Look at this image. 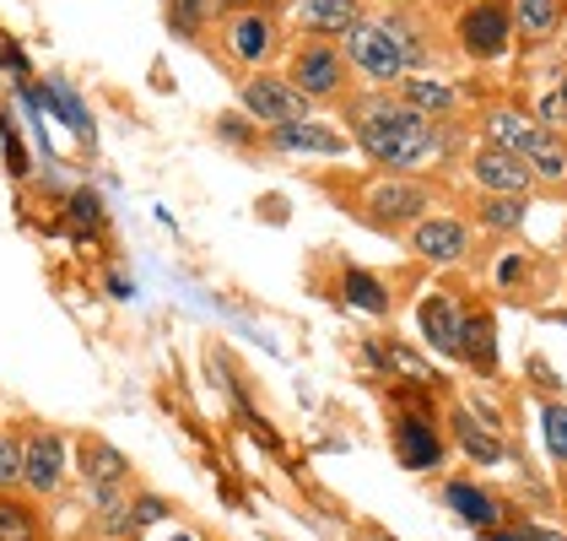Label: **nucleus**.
I'll list each match as a JSON object with an SVG mask.
<instances>
[{
    "instance_id": "obj_28",
    "label": "nucleus",
    "mask_w": 567,
    "mask_h": 541,
    "mask_svg": "<svg viewBox=\"0 0 567 541\" xmlns=\"http://www.w3.org/2000/svg\"><path fill=\"white\" fill-rule=\"evenodd\" d=\"M373 358H384V363H390V368H400V374H405L411 385H433V379H437L433 368H427V363L416 358L411 347H384V353H373Z\"/></svg>"
},
{
    "instance_id": "obj_27",
    "label": "nucleus",
    "mask_w": 567,
    "mask_h": 541,
    "mask_svg": "<svg viewBox=\"0 0 567 541\" xmlns=\"http://www.w3.org/2000/svg\"><path fill=\"white\" fill-rule=\"evenodd\" d=\"M0 541H39L33 514L22 503H11V498H0Z\"/></svg>"
},
{
    "instance_id": "obj_14",
    "label": "nucleus",
    "mask_w": 567,
    "mask_h": 541,
    "mask_svg": "<svg viewBox=\"0 0 567 541\" xmlns=\"http://www.w3.org/2000/svg\"><path fill=\"white\" fill-rule=\"evenodd\" d=\"M449 428H454V445L471 455L476 466H497V460L508 455L497 422H476V406H454V411H449Z\"/></svg>"
},
{
    "instance_id": "obj_38",
    "label": "nucleus",
    "mask_w": 567,
    "mask_h": 541,
    "mask_svg": "<svg viewBox=\"0 0 567 541\" xmlns=\"http://www.w3.org/2000/svg\"><path fill=\"white\" fill-rule=\"evenodd\" d=\"M357 6H362V0H357Z\"/></svg>"
},
{
    "instance_id": "obj_10",
    "label": "nucleus",
    "mask_w": 567,
    "mask_h": 541,
    "mask_svg": "<svg viewBox=\"0 0 567 541\" xmlns=\"http://www.w3.org/2000/svg\"><path fill=\"white\" fill-rule=\"evenodd\" d=\"M411 249L427 266H460L471 255V223H460V217H422L411 227Z\"/></svg>"
},
{
    "instance_id": "obj_2",
    "label": "nucleus",
    "mask_w": 567,
    "mask_h": 541,
    "mask_svg": "<svg viewBox=\"0 0 567 541\" xmlns=\"http://www.w3.org/2000/svg\"><path fill=\"white\" fill-rule=\"evenodd\" d=\"M341 54H347L351 71H357L362 82H373L379 92L400 88L405 71H411V60H405V49L394 39V28L390 22H373V17H362L347 39H341Z\"/></svg>"
},
{
    "instance_id": "obj_12",
    "label": "nucleus",
    "mask_w": 567,
    "mask_h": 541,
    "mask_svg": "<svg viewBox=\"0 0 567 541\" xmlns=\"http://www.w3.org/2000/svg\"><path fill=\"white\" fill-rule=\"evenodd\" d=\"M416 330H422V341L443 353V358H460V330H465V304L454 298V293H427L422 304H416Z\"/></svg>"
},
{
    "instance_id": "obj_9",
    "label": "nucleus",
    "mask_w": 567,
    "mask_h": 541,
    "mask_svg": "<svg viewBox=\"0 0 567 541\" xmlns=\"http://www.w3.org/2000/svg\"><path fill=\"white\" fill-rule=\"evenodd\" d=\"M394 455L405 471H437L443 466V433L433 417L422 411H400L394 417Z\"/></svg>"
},
{
    "instance_id": "obj_5",
    "label": "nucleus",
    "mask_w": 567,
    "mask_h": 541,
    "mask_svg": "<svg viewBox=\"0 0 567 541\" xmlns=\"http://www.w3.org/2000/svg\"><path fill=\"white\" fill-rule=\"evenodd\" d=\"M238 103L249 109V120H260L265 131H276V125H292V120H308V109H313L303 92L292 88L287 76H276V71H255V76H244Z\"/></svg>"
},
{
    "instance_id": "obj_19",
    "label": "nucleus",
    "mask_w": 567,
    "mask_h": 541,
    "mask_svg": "<svg viewBox=\"0 0 567 541\" xmlns=\"http://www.w3.org/2000/svg\"><path fill=\"white\" fill-rule=\"evenodd\" d=\"M519 157L529 163L535 184H567V135L563 131H546V125H540Z\"/></svg>"
},
{
    "instance_id": "obj_16",
    "label": "nucleus",
    "mask_w": 567,
    "mask_h": 541,
    "mask_svg": "<svg viewBox=\"0 0 567 541\" xmlns=\"http://www.w3.org/2000/svg\"><path fill=\"white\" fill-rule=\"evenodd\" d=\"M276 152H319V157H341L347 152V135L330 131L324 120H292V125H276L270 131Z\"/></svg>"
},
{
    "instance_id": "obj_26",
    "label": "nucleus",
    "mask_w": 567,
    "mask_h": 541,
    "mask_svg": "<svg viewBox=\"0 0 567 541\" xmlns=\"http://www.w3.org/2000/svg\"><path fill=\"white\" fill-rule=\"evenodd\" d=\"M221 6H227V0H168L174 28H184V33H195V28H206L212 17H221Z\"/></svg>"
},
{
    "instance_id": "obj_8",
    "label": "nucleus",
    "mask_w": 567,
    "mask_h": 541,
    "mask_svg": "<svg viewBox=\"0 0 567 541\" xmlns=\"http://www.w3.org/2000/svg\"><path fill=\"white\" fill-rule=\"evenodd\" d=\"M471 180H476L481 195H529L535 190V174L519 152H503L492 141H481L476 157H471Z\"/></svg>"
},
{
    "instance_id": "obj_11",
    "label": "nucleus",
    "mask_w": 567,
    "mask_h": 541,
    "mask_svg": "<svg viewBox=\"0 0 567 541\" xmlns=\"http://www.w3.org/2000/svg\"><path fill=\"white\" fill-rule=\"evenodd\" d=\"M443 503H449L454 520H465L471 531H497V525H508V503L492 493V488L471 482V477H449V482H443Z\"/></svg>"
},
{
    "instance_id": "obj_34",
    "label": "nucleus",
    "mask_w": 567,
    "mask_h": 541,
    "mask_svg": "<svg viewBox=\"0 0 567 541\" xmlns=\"http://www.w3.org/2000/svg\"><path fill=\"white\" fill-rule=\"evenodd\" d=\"M221 135H227V141H244V135H249V131H244L238 120H221Z\"/></svg>"
},
{
    "instance_id": "obj_33",
    "label": "nucleus",
    "mask_w": 567,
    "mask_h": 541,
    "mask_svg": "<svg viewBox=\"0 0 567 541\" xmlns=\"http://www.w3.org/2000/svg\"><path fill=\"white\" fill-rule=\"evenodd\" d=\"M529 541H567V531H557V525H529Z\"/></svg>"
},
{
    "instance_id": "obj_3",
    "label": "nucleus",
    "mask_w": 567,
    "mask_h": 541,
    "mask_svg": "<svg viewBox=\"0 0 567 541\" xmlns=\"http://www.w3.org/2000/svg\"><path fill=\"white\" fill-rule=\"evenodd\" d=\"M287 82L303 92L308 103H330V98H341L351 82V65L341 44H330V39H303V44L292 49V60H287Z\"/></svg>"
},
{
    "instance_id": "obj_31",
    "label": "nucleus",
    "mask_w": 567,
    "mask_h": 541,
    "mask_svg": "<svg viewBox=\"0 0 567 541\" xmlns=\"http://www.w3.org/2000/svg\"><path fill=\"white\" fill-rule=\"evenodd\" d=\"M71 223H76V227H97V223H103V201H97L92 190L71 195Z\"/></svg>"
},
{
    "instance_id": "obj_20",
    "label": "nucleus",
    "mask_w": 567,
    "mask_h": 541,
    "mask_svg": "<svg viewBox=\"0 0 567 541\" xmlns=\"http://www.w3.org/2000/svg\"><path fill=\"white\" fill-rule=\"evenodd\" d=\"M481 131H486L492 146H503V152H524V146L535 141V131H540V120L524 114V109H514V103H503V109H486Z\"/></svg>"
},
{
    "instance_id": "obj_22",
    "label": "nucleus",
    "mask_w": 567,
    "mask_h": 541,
    "mask_svg": "<svg viewBox=\"0 0 567 541\" xmlns=\"http://www.w3.org/2000/svg\"><path fill=\"white\" fill-rule=\"evenodd\" d=\"M400 103H411V109L427 114V120H443V114L460 103V92L449 88V82H437V76H405V82H400Z\"/></svg>"
},
{
    "instance_id": "obj_32",
    "label": "nucleus",
    "mask_w": 567,
    "mask_h": 541,
    "mask_svg": "<svg viewBox=\"0 0 567 541\" xmlns=\"http://www.w3.org/2000/svg\"><path fill=\"white\" fill-rule=\"evenodd\" d=\"M481 541H529V520H508L497 531H481Z\"/></svg>"
},
{
    "instance_id": "obj_15",
    "label": "nucleus",
    "mask_w": 567,
    "mask_h": 541,
    "mask_svg": "<svg viewBox=\"0 0 567 541\" xmlns=\"http://www.w3.org/2000/svg\"><path fill=\"white\" fill-rule=\"evenodd\" d=\"M298 22H303L308 39H330L336 44L362 22V6L357 0H298Z\"/></svg>"
},
{
    "instance_id": "obj_30",
    "label": "nucleus",
    "mask_w": 567,
    "mask_h": 541,
    "mask_svg": "<svg viewBox=\"0 0 567 541\" xmlns=\"http://www.w3.org/2000/svg\"><path fill=\"white\" fill-rule=\"evenodd\" d=\"M44 98H49V103H60V109H65V120H71L76 131L87 135V109H82V103L71 98V88H65V82H49V88H44Z\"/></svg>"
},
{
    "instance_id": "obj_35",
    "label": "nucleus",
    "mask_w": 567,
    "mask_h": 541,
    "mask_svg": "<svg viewBox=\"0 0 567 541\" xmlns=\"http://www.w3.org/2000/svg\"><path fill=\"white\" fill-rule=\"evenodd\" d=\"M174 541H195V537H174Z\"/></svg>"
},
{
    "instance_id": "obj_25",
    "label": "nucleus",
    "mask_w": 567,
    "mask_h": 541,
    "mask_svg": "<svg viewBox=\"0 0 567 541\" xmlns=\"http://www.w3.org/2000/svg\"><path fill=\"white\" fill-rule=\"evenodd\" d=\"M540 445H546V455H551L557 466H567V401L540 406Z\"/></svg>"
},
{
    "instance_id": "obj_1",
    "label": "nucleus",
    "mask_w": 567,
    "mask_h": 541,
    "mask_svg": "<svg viewBox=\"0 0 567 541\" xmlns=\"http://www.w3.org/2000/svg\"><path fill=\"white\" fill-rule=\"evenodd\" d=\"M351 141L390 174H422L427 163L443 157V131L437 120L416 114L411 103H400V92H368L347 109Z\"/></svg>"
},
{
    "instance_id": "obj_37",
    "label": "nucleus",
    "mask_w": 567,
    "mask_h": 541,
    "mask_svg": "<svg viewBox=\"0 0 567 541\" xmlns=\"http://www.w3.org/2000/svg\"><path fill=\"white\" fill-rule=\"evenodd\" d=\"M292 6H298V0H292Z\"/></svg>"
},
{
    "instance_id": "obj_4",
    "label": "nucleus",
    "mask_w": 567,
    "mask_h": 541,
    "mask_svg": "<svg viewBox=\"0 0 567 541\" xmlns=\"http://www.w3.org/2000/svg\"><path fill=\"white\" fill-rule=\"evenodd\" d=\"M427 206H433V190L411 174H390V180L368 184V195H362V217L384 233H400V227H416L422 217H433Z\"/></svg>"
},
{
    "instance_id": "obj_18",
    "label": "nucleus",
    "mask_w": 567,
    "mask_h": 541,
    "mask_svg": "<svg viewBox=\"0 0 567 541\" xmlns=\"http://www.w3.org/2000/svg\"><path fill=\"white\" fill-rule=\"evenodd\" d=\"M460 363H471L476 374H497V319H492V309H465Z\"/></svg>"
},
{
    "instance_id": "obj_17",
    "label": "nucleus",
    "mask_w": 567,
    "mask_h": 541,
    "mask_svg": "<svg viewBox=\"0 0 567 541\" xmlns=\"http://www.w3.org/2000/svg\"><path fill=\"white\" fill-rule=\"evenodd\" d=\"M508 17H514V33L529 44H546L557 39L567 22V0H508Z\"/></svg>"
},
{
    "instance_id": "obj_24",
    "label": "nucleus",
    "mask_w": 567,
    "mask_h": 541,
    "mask_svg": "<svg viewBox=\"0 0 567 541\" xmlns=\"http://www.w3.org/2000/svg\"><path fill=\"white\" fill-rule=\"evenodd\" d=\"M341 293H347L351 309H362V315H390V287L379 276H368V270H347Z\"/></svg>"
},
{
    "instance_id": "obj_21",
    "label": "nucleus",
    "mask_w": 567,
    "mask_h": 541,
    "mask_svg": "<svg viewBox=\"0 0 567 541\" xmlns=\"http://www.w3.org/2000/svg\"><path fill=\"white\" fill-rule=\"evenodd\" d=\"M82 477H87L92 488L109 498L120 482H125V477H131V460L114 450V445H103V439H87V445H82Z\"/></svg>"
},
{
    "instance_id": "obj_7",
    "label": "nucleus",
    "mask_w": 567,
    "mask_h": 541,
    "mask_svg": "<svg viewBox=\"0 0 567 541\" xmlns=\"http://www.w3.org/2000/svg\"><path fill=\"white\" fill-rule=\"evenodd\" d=\"M508 44H514L508 0H476V6L460 17V49H465L471 60H497Z\"/></svg>"
},
{
    "instance_id": "obj_23",
    "label": "nucleus",
    "mask_w": 567,
    "mask_h": 541,
    "mask_svg": "<svg viewBox=\"0 0 567 541\" xmlns=\"http://www.w3.org/2000/svg\"><path fill=\"white\" fill-rule=\"evenodd\" d=\"M476 223L486 227V233H519V227L529 223V195H481Z\"/></svg>"
},
{
    "instance_id": "obj_13",
    "label": "nucleus",
    "mask_w": 567,
    "mask_h": 541,
    "mask_svg": "<svg viewBox=\"0 0 567 541\" xmlns=\"http://www.w3.org/2000/svg\"><path fill=\"white\" fill-rule=\"evenodd\" d=\"M60 477H65V439L54 428H33L22 439V482L33 493H54Z\"/></svg>"
},
{
    "instance_id": "obj_29",
    "label": "nucleus",
    "mask_w": 567,
    "mask_h": 541,
    "mask_svg": "<svg viewBox=\"0 0 567 541\" xmlns=\"http://www.w3.org/2000/svg\"><path fill=\"white\" fill-rule=\"evenodd\" d=\"M22 482V439L0 433V493H11Z\"/></svg>"
},
{
    "instance_id": "obj_36",
    "label": "nucleus",
    "mask_w": 567,
    "mask_h": 541,
    "mask_svg": "<svg viewBox=\"0 0 567 541\" xmlns=\"http://www.w3.org/2000/svg\"><path fill=\"white\" fill-rule=\"evenodd\" d=\"M563 98H567V82H563Z\"/></svg>"
},
{
    "instance_id": "obj_6",
    "label": "nucleus",
    "mask_w": 567,
    "mask_h": 541,
    "mask_svg": "<svg viewBox=\"0 0 567 541\" xmlns=\"http://www.w3.org/2000/svg\"><path fill=\"white\" fill-rule=\"evenodd\" d=\"M221 44H227V54H233L238 65H260V60L276 54L281 28H276V17H270L265 6H238V11H227V22H221Z\"/></svg>"
}]
</instances>
